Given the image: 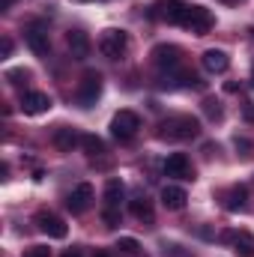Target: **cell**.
Returning <instances> with one entry per match:
<instances>
[{
	"label": "cell",
	"mask_w": 254,
	"mask_h": 257,
	"mask_svg": "<svg viewBox=\"0 0 254 257\" xmlns=\"http://www.w3.org/2000/svg\"><path fill=\"white\" fill-rule=\"evenodd\" d=\"M186 12H189V3H183V0H156L153 9H150V18L165 21V24H180V27H183Z\"/></svg>",
	"instance_id": "cell-1"
},
{
	"label": "cell",
	"mask_w": 254,
	"mask_h": 257,
	"mask_svg": "<svg viewBox=\"0 0 254 257\" xmlns=\"http://www.w3.org/2000/svg\"><path fill=\"white\" fill-rule=\"evenodd\" d=\"M51 105H54L51 96H48V93H39V90H30V93L21 96V111L30 114V117H39V114L51 111Z\"/></svg>",
	"instance_id": "cell-11"
},
{
	"label": "cell",
	"mask_w": 254,
	"mask_h": 257,
	"mask_svg": "<svg viewBox=\"0 0 254 257\" xmlns=\"http://www.w3.org/2000/svg\"><path fill=\"white\" fill-rule=\"evenodd\" d=\"M81 147H84L87 156H102V153H105V144H102V138H96V135H81Z\"/></svg>",
	"instance_id": "cell-21"
},
{
	"label": "cell",
	"mask_w": 254,
	"mask_h": 257,
	"mask_svg": "<svg viewBox=\"0 0 254 257\" xmlns=\"http://www.w3.org/2000/svg\"><path fill=\"white\" fill-rule=\"evenodd\" d=\"M203 114L209 117V120H221V105H218V99H203Z\"/></svg>",
	"instance_id": "cell-23"
},
{
	"label": "cell",
	"mask_w": 254,
	"mask_h": 257,
	"mask_svg": "<svg viewBox=\"0 0 254 257\" xmlns=\"http://www.w3.org/2000/svg\"><path fill=\"white\" fill-rule=\"evenodd\" d=\"M186 200H189V194H186V189H180V186H165V189H162V203H165V209H183Z\"/></svg>",
	"instance_id": "cell-17"
},
{
	"label": "cell",
	"mask_w": 254,
	"mask_h": 257,
	"mask_svg": "<svg viewBox=\"0 0 254 257\" xmlns=\"http://www.w3.org/2000/svg\"><path fill=\"white\" fill-rule=\"evenodd\" d=\"M200 63H203L206 72L221 75V72H227V69H230V57H227V51H221V48H209V51H203Z\"/></svg>",
	"instance_id": "cell-13"
},
{
	"label": "cell",
	"mask_w": 254,
	"mask_h": 257,
	"mask_svg": "<svg viewBox=\"0 0 254 257\" xmlns=\"http://www.w3.org/2000/svg\"><path fill=\"white\" fill-rule=\"evenodd\" d=\"M12 3L15 0H0V9H12Z\"/></svg>",
	"instance_id": "cell-30"
},
{
	"label": "cell",
	"mask_w": 254,
	"mask_h": 257,
	"mask_svg": "<svg viewBox=\"0 0 254 257\" xmlns=\"http://www.w3.org/2000/svg\"><path fill=\"white\" fill-rule=\"evenodd\" d=\"M66 45H69V51H72L75 60H84L90 54V48H93V42H90V36L84 30H69L66 33Z\"/></svg>",
	"instance_id": "cell-14"
},
{
	"label": "cell",
	"mask_w": 254,
	"mask_h": 257,
	"mask_svg": "<svg viewBox=\"0 0 254 257\" xmlns=\"http://www.w3.org/2000/svg\"><path fill=\"white\" fill-rule=\"evenodd\" d=\"M123 194H126V186H123V180H117V177H111V180L105 183V206H111V209H117V206L123 203Z\"/></svg>",
	"instance_id": "cell-18"
},
{
	"label": "cell",
	"mask_w": 254,
	"mask_h": 257,
	"mask_svg": "<svg viewBox=\"0 0 254 257\" xmlns=\"http://www.w3.org/2000/svg\"><path fill=\"white\" fill-rule=\"evenodd\" d=\"M138 128H141V117L135 114V111H117L114 114V120H111V135L117 138V141H132L135 135H138Z\"/></svg>",
	"instance_id": "cell-5"
},
{
	"label": "cell",
	"mask_w": 254,
	"mask_h": 257,
	"mask_svg": "<svg viewBox=\"0 0 254 257\" xmlns=\"http://www.w3.org/2000/svg\"><path fill=\"white\" fill-rule=\"evenodd\" d=\"M36 221H39V230H42V233H48L51 239H66V233H69L66 221L60 218V215H54V212H39V215H36Z\"/></svg>",
	"instance_id": "cell-12"
},
{
	"label": "cell",
	"mask_w": 254,
	"mask_h": 257,
	"mask_svg": "<svg viewBox=\"0 0 254 257\" xmlns=\"http://www.w3.org/2000/svg\"><path fill=\"white\" fill-rule=\"evenodd\" d=\"M24 42H27V48L36 54V57H48V51H51V39H48V30H45V24H30L27 30H24Z\"/></svg>",
	"instance_id": "cell-8"
},
{
	"label": "cell",
	"mask_w": 254,
	"mask_h": 257,
	"mask_svg": "<svg viewBox=\"0 0 254 257\" xmlns=\"http://www.w3.org/2000/svg\"><path fill=\"white\" fill-rule=\"evenodd\" d=\"M24 257H48V248L45 245H33V248H27Z\"/></svg>",
	"instance_id": "cell-26"
},
{
	"label": "cell",
	"mask_w": 254,
	"mask_h": 257,
	"mask_svg": "<svg viewBox=\"0 0 254 257\" xmlns=\"http://www.w3.org/2000/svg\"><path fill=\"white\" fill-rule=\"evenodd\" d=\"M78 102H81V108H93L96 105V99L102 96V75L96 72V69H90V72H84V78H81V84H78Z\"/></svg>",
	"instance_id": "cell-4"
},
{
	"label": "cell",
	"mask_w": 254,
	"mask_h": 257,
	"mask_svg": "<svg viewBox=\"0 0 254 257\" xmlns=\"http://www.w3.org/2000/svg\"><path fill=\"white\" fill-rule=\"evenodd\" d=\"M66 206H69L75 215L87 212V209L93 206V186H90V183H78V186L69 192V197H66Z\"/></svg>",
	"instance_id": "cell-10"
},
{
	"label": "cell",
	"mask_w": 254,
	"mask_h": 257,
	"mask_svg": "<svg viewBox=\"0 0 254 257\" xmlns=\"http://www.w3.org/2000/svg\"><path fill=\"white\" fill-rule=\"evenodd\" d=\"M221 3H233V0H221Z\"/></svg>",
	"instance_id": "cell-34"
},
{
	"label": "cell",
	"mask_w": 254,
	"mask_h": 257,
	"mask_svg": "<svg viewBox=\"0 0 254 257\" xmlns=\"http://www.w3.org/2000/svg\"><path fill=\"white\" fill-rule=\"evenodd\" d=\"M63 257H81V251H78V248H72V251H66Z\"/></svg>",
	"instance_id": "cell-32"
},
{
	"label": "cell",
	"mask_w": 254,
	"mask_h": 257,
	"mask_svg": "<svg viewBox=\"0 0 254 257\" xmlns=\"http://www.w3.org/2000/svg\"><path fill=\"white\" fill-rule=\"evenodd\" d=\"M165 177H177V180H194V168H191L186 153H171L165 159Z\"/></svg>",
	"instance_id": "cell-9"
},
{
	"label": "cell",
	"mask_w": 254,
	"mask_h": 257,
	"mask_svg": "<svg viewBox=\"0 0 254 257\" xmlns=\"http://www.w3.org/2000/svg\"><path fill=\"white\" fill-rule=\"evenodd\" d=\"M224 90H227V93H236V90H239V84H236V81H227V84H224Z\"/></svg>",
	"instance_id": "cell-29"
},
{
	"label": "cell",
	"mask_w": 254,
	"mask_h": 257,
	"mask_svg": "<svg viewBox=\"0 0 254 257\" xmlns=\"http://www.w3.org/2000/svg\"><path fill=\"white\" fill-rule=\"evenodd\" d=\"M12 54V39H3L0 42V57H9Z\"/></svg>",
	"instance_id": "cell-27"
},
{
	"label": "cell",
	"mask_w": 254,
	"mask_h": 257,
	"mask_svg": "<svg viewBox=\"0 0 254 257\" xmlns=\"http://www.w3.org/2000/svg\"><path fill=\"white\" fill-rule=\"evenodd\" d=\"M251 87H254V69H251Z\"/></svg>",
	"instance_id": "cell-33"
},
{
	"label": "cell",
	"mask_w": 254,
	"mask_h": 257,
	"mask_svg": "<svg viewBox=\"0 0 254 257\" xmlns=\"http://www.w3.org/2000/svg\"><path fill=\"white\" fill-rule=\"evenodd\" d=\"M78 144H81V135H78L75 128L63 126V128H57V132H54V147H57L60 153H72Z\"/></svg>",
	"instance_id": "cell-16"
},
{
	"label": "cell",
	"mask_w": 254,
	"mask_h": 257,
	"mask_svg": "<svg viewBox=\"0 0 254 257\" xmlns=\"http://www.w3.org/2000/svg\"><path fill=\"white\" fill-rule=\"evenodd\" d=\"M153 63L159 66L162 72L174 75V72H180V66H183V51H180L177 45H156V48H153Z\"/></svg>",
	"instance_id": "cell-7"
},
{
	"label": "cell",
	"mask_w": 254,
	"mask_h": 257,
	"mask_svg": "<svg viewBox=\"0 0 254 257\" xmlns=\"http://www.w3.org/2000/svg\"><path fill=\"white\" fill-rule=\"evenodd\" d=\"M245 197H248L245 186H233V189H227V194H224V209H230V212L245 209Z\"/></svg>",
	"instance_id": "cell-19"
},
{
	"label": "cell",
	"mask_w": 254,
	"mask_h": 257,
	"mask_svg": "<svg viewBox=\"0 0 254 257\" xmlns=\"http://www.w3.org/2000/svg\"><path fill=\"white\" fill-rule=\"evenodd\" d=\"M117 248L129 257H144V248H141V242L138 239H132V236H120L117 239Z\"/></svg>",
	"instance_id": "cell-22"
},
{
	"label": "cell",
	"mask_w": 254,
	"mask_h": 257,
	"mask_svg": "<svg viewBox=\"0 0 254 257\" xmlns=\"http://www.w3.org/2000/svg\"><path fill=\"white\" fill-rule=\"evenodd\" d=\"M233 144H236V150H239V156H242V159H248V156H251V141H248V138H236Z\"/></svg>",
	"instance_id": "cell-25"
},
{
	"label": "cell",
	"mask_w": 254,
	"mask_h": 257,
	"mask_svg": "<svg viewBox=\"0 0 254 257\" xmlns=\"http://www.w3.org/2000/svg\"><path fill=\"white\" fill-rule=\"evenodd\" d=\"M200 132V123L194 117H171L168 123H162V132L159 138H168V141H189V138H197Z\"/></svg>",
	"instance_id": "cell-2"
},
{
	"label": "cell",
	"mask_w": 254,
	"mask_h": 257,
	"mask_svg": "<svg viewBox=\"0 0 254 257\" xmlns=\"http://www.w3.org/2000/svg\"><path fill=\"white\" fill-rule=\"evenodd\" d=\"M129 209H132L135 218H141V221H153V203H150L147 197H135Z\"/></svg>",
	"instance_id": "cell-20"
},
{
	"label": "cell",
	"mask_w": 254,
	"mask_h": 257,
	"mask_svg": "<svg viewBox=\"0 0 254 257\" xmlns=\"http://www.w3.org/2000/svg\"><path fill=\"white\" fill-rule=\"evenodd\" d=\"M224 239L233 242L239 257H254V236L248 230H230V233H224Z\"/></svg>",
	"instance_id": "cell-15"
},
{
	"label": "cell",
	"mask_w": 254,
	"mask_h": 257,
	"mask_svg": "<svg viewBox=\"0 0 254 257\" xmlns=\"http://www.w3.org/2000/svg\"><path fill=\"white\" fill-rule=\"evenodd\" d=\"M93 257H111V251H105V248H99V251H96Z\"/></svg>",
	"instance_id": "cell-31"
},
{
	"label": "cell",
	"mask_w": 254,
	"mask_h": 257,
	"mask_svg": "<svg viewBox=\"0 0 254 257\" xmlns=\"http://www.w3.org/2000/svg\"><path fill=\"white\" fill-rule=\"evenodd\" d=\"M212 24H215V18H212V12H209L206 6H189L186 21H183V27H186V30H191L194 36L209 33V30H212Z\"/></svg>",
	"instance_id": "cell-6"
},
{
	"label": "cell",
	"mask_w": 254,
	"mask_h": 257,
	"mask_svg": "<svg viewBox=\"0 0 254 257\" xmlns=\"http://www.w3.org/2000/svg\"><path fill=\"white\" fill-rule=\"evenodd\" d=\"M245 120H254V105L251 102H245Z\"/></svg>",
	"instance_id": "cell-28"
},
{
	"label": "cell",
	"mask_w": 254,
	"mask_h": 257,
	"mask_svg": "<svg viewBox=\"0 0 254 257\" xmlns=\"http://www.w3.org/2000/svg\"><path fill=\"white\" fill-rule=\"evenodd\" d=\"M99 51H102L108 60H120V57H126L129 33L126 30H105V33L99 36Z\"/></svg>",
	"instance_id": "cell-3"
},
{
	"label": "cell",
	"mask_w": 254,
	"mask_h": 257,
	"mask_svg": "<svg viewBox=\"0 0 254 257\" xmlns=\"http://www.w3.org/2000/svg\"><path fill=\"white\" fill-rule=\"evenodd\" d=\"M102 218H105V224H108V227H117V224H120V212H117V209H111V206H105Z\"/></svg>",
	"instance_id": "cell-24"
}]
</instances>
